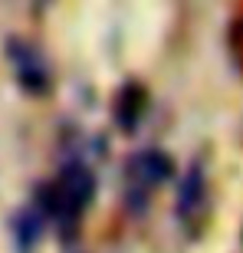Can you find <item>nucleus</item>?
Listing matches in <instances>:
<instances>
[{
    "label": "nucleus",
    "mask_w": 243,
    "mask_h": 253,
    "mask_svg": "<svg viewBox=\"0 0 243 253\" xmlns=\"http://www.w3.org/2000/svg\"><path fill=\"white\" fill-rule=\"evenodd\" d=\"M115 119H119V125L125 131L128 128H135L138 125V119H141V92L135 89V85H128V89H122V95H119V102H115Z\"/></svg>",
    "instance_id": "6"
},
{
    "label": "nucleus",
    "mask_w": 243,
    "mask_h": 253,
    "mask_svg": "<svg viewBox=\"0 0 243 253\" xmlns=\"http://www.w3.org/2000/svg\"><path fill=\"white\" fill-rule=\"evenodd\" d=\"M171 178V158L158 148H145L128 161L125 171V207L131 214H141L148 207L155 188H161Z\"/></svg>",
    "instance_id": "2"
},
{
    "label": "nucleus",
    "mask_w": 243,
    "mask_h": 253,
    "mask_svg": "<svg viewBox=\"0 0 243 253\" xmlns=\"http://www.w3.org/2000/svg\"><path fill=\"white\" fill-rule=\"evenodd\" d=\"M13 250L17 253H33L40 247L43 227H46V211L40 204H27L13 214Z\"/></svg>",
    "instance_id": "5"
},
{
    "label": "nucleus",
    "mask_w": 243,
    "mask_h": 253,
    "mask_svg": "<svg viewBox=\"0 0 243 253\" xmlns=\"http://www.w3.org/2000/svg\"><path fill=\"white\" fill-rule=\"evenodd\" d=\"M207 165L201 158H194L187 165L184 178L178 184V197H174V217L184 234H197V227L204 224L207 214Z\"/></svg>",
    "instance_id": "3"
},
{
    "label": "nucleus",
    "mask_w": 243,
    "mask_h": 253,
    "mask_svg": "<svg viewBox=\"0 0 243 253\" xmlns=\"http://www.w3.org/2000/svg\"><path fill=\"white\" fill-rule=\"evenodd\" d=\"M92 191H95V178L89 165L82 158H66L56 181V194H53V214H56V224L66 237L76 230L82 211L92 201Z\"/></svg>",
    "instance_id": "1"
},
{
    "label": "nucleus",
    "mask_w": 243,
    "mask_h": 253,
    "mask_svg": "<svg viewBox=\"0 0 243 253\" xmlns=\"http://www.w3.org/2000/svg\"><path fill=\"white\" fill-rule=\"evenodd\" d=\"M10 53V66H13V73H17L20 85L27 89V92L33 95H43L49 85V73H46V63L40 59V53L30 43H20V40H13L7 46Z\"/></svg>",
    "instance_id": "4"
}]
</instances>
